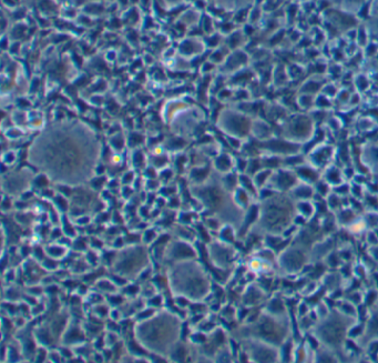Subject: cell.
Listing matches in <instances>:
<instances>
[{
    "instance_id": "1",
    "label": "cell",
    "mask_w": 378,
    "mask_h": 363,
    "mask_svg": "<svg viewBox=\"0 0 378 363\" xmlns=\"http://www.w3.org/2000/svg\"><path fill=\"white\" fill-rule=\"evenodd\" d=\"M275 186L279 187V189H286V188H292L295 186V180L297 174L292 173L291 171H279V173L275 174L274 177Z\"/></svg>"
},
{
    "instance_id": "3",
    "label": "cell",
    "mask_w": 378,
    "mask_h": 363,
    "mask_svg": "<svg viewBox=\"0 0 378 363\" xmlns=\"http://www.w3.org/2000/svg\"><path fill=\"white\" fill-rule=\"evenodd\" d=\"M355 85L357 89H366L367 86L369 87L368 77L364 76V74H359V76H357V78L355 79Z\"/></svg>"
},
{
    "instance_id": "4",
    "label": "cell",
    "mask_w": 378,
    "mask_h": 363,
    "mask_svg": "<svg viewBox=\"0 0 378 363\" xmlns=\"http://www.w3.org/2000/svg\"><path fill=\"white\" fill-rule=\"evenodd\" d=\"M314 154H316V156H318V154H320V152L316 151V152H314ZM330 156H331V149L325 147V149H324V160L327 161V159H330ZM314 159L316 160V164H317L316 167H318V165H322L323 164V158L316 157V158H314Z\"/></svg>"
},
{
    "instance_id": "2",
    "label": "cell",
    "mask_w": 378,
    "mask_h": 363,
    "mask_svg": "<svg viewBox=\"0 0 378 363\" xmlns=\"http://www.w3.org/2000/svg\"><path fill=\"white\" fill-rule=\"evenodd\" d=\"M323 88H324V83L320 82L318 79H312L309 78L306 80L303 85L301 86L300 91L301 94H308L313 96H317L318 93H322Z\"/></svg>"
}]
</instances>
